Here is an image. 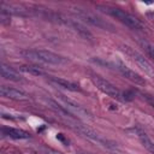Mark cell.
I'll return each instance as SVG.
<instances>
[{
    "label": "cell",
    "instance_id": "9a60e30c",
    "mask_svg": "<svg viewBox=\"0 0 154 154\" xmlns=\"http://www.w3.org/2000/svg\"><path fill=\"white\" fill-rule=\"evenodd\" d=\"M0 71H1V77H4L5 79H8V81H14V82H18L22 79V76L19 75L18 71H16L14 69L2 64L1 67H0Z\"/></svg>",
    "mask_w": 154,
    "mask_h": 154
},
{
    "label": "cell",
    "instance_id": "e0dca14e",
    "mask_svg": "<svg viewBox=\"0 0 154 154\" xmlns=\"http://www.w3.org/2000/svg\"><path fill=\"white\" fill-rule=\"evenodd\" d=\"M138 43L143 48V51L146 52V54L154 60V46L150 42H148L147 40H144V38H140L138 40Z\"/></svg>",
    "mask_w": 154,
    "mask_h": 154
},
{
    "label": "cell",
    "instance_id": "5b68a950",
    "mask_svg": "<svg viewBox=\"0 0 154 154\" xmlns=\"http://www.w3.org/2000/svg\"><path fill=\"white\" fill-rule=\"evenodd\" d=\"M90 79H91V82L94 83V85H95L99 90H101L103 94L111 96L112 99H116V100H119V101H124V100H123V94H122V91H120L119 89H117V88H116L112 83H109L107 79L102 78V77L99 76V75H91Z\"/></svg>",
    "mask_w": 154,
    "mask_h": 154
},
{
    "label": "cell",
    "instance_id": "5bb4252c",
    "mask_svg": "<svg viewBox=\"0 0 154 154\" xmlns=\"http://www.w3.org/2000/svg\"><path fill=\"white\" fill-rule=\"evenodd\" d=\"M1 132L11 138L14 140H23V138H29V132L22 130V129H16V128H7L4 126L1 128Z\"/></svg>",
    "mask_w": 154,
    "mask_h": 154
},
{
    "label": "cell",
    "instance_id": "30bf717a",
    "mask_svg": "<svg viewBox=\"0 0 154 154\" xmlns=\"http://www.w3.org/2000/svg\"><path fill=\"white\" fill-rule=\"evenodd\" d=\"M0 94H1V96L12 99V100H26L28 99V94L24 93L23 90L12 88V87H7V85L0 87Z\"/></svg>",
    "mask_w": 154,
    "mask_h": 154
},
{
    "label": "cell",
    "instance_id": "2e32d148",
    "mask_svg": "<svg viewBox=\"0 0 154 154\" xmlns=\"http://www.w3.org/2000/svg\"><path fill=\"white\" fill-rule=\"evenodd\" d=\"M18 70L22 71V72L32 75V76H43V75H46L45 71H43L41 67L34 66V65H22V66L18 67Z\"/></svg>",
    "mask_w": 154,
    "mask_h": 154
},
{
    "label": "cell",
    "instance_id": "7a4b0ae2",
    "mask_svg": "<svg viewBox=\"0 0 154 154\" xmlns=\"http://www.w3.org/2000/svg\"><path fill=\"white\" fill-rule=\"evenodd\" d=\"M97 10H100L101 12L107 13V14H109V16L117 18L118 20H120L122 23H124L126 26H129V28L132 29V30H143V29H144L143 24H142L137 18H135L134 16H131L130 13H128V12L120 10V8L99 5V6H97Z\"/></svg>",
    "mask_w": 154,
    "mask_h": 154
},
{
    "label": "cell",
    "instance_id": "4fadbf2b",
    "mask_svg": "<svg viewBox=\"0 0 154 154\" xmlns=\"http://www.w3.org/2000/svg\"><path fill=\"white\" fill-rule=\"evenodd\" d=\"M132 131H134V134L138 137V140H140V142L142 143V146L148 150V152H150L152 154H154V143H153V141L149 138V136L146 134V132H143L141 129H132Z\"/></svg>",
    "mask_w": 154,
    "mask_h": 154
},
{
    "label": "cell",
    "instance_id": "52a82bcc",
    "mask_svg": "<svg viewBox=\"0 0 154 154\" xmlns=\"http://www.w3.org/2000/svg\"><path fill=\"white\" fill-rule=\"evenodd\" d=\"M58 97L64 102V107L71 113V114H76L78 118H83V119H87V118H91V114L85 109L83 108L79 103H77L76 101H73L72 99L70 97H66L65 95H58Z\"/></svg>",
    "mask_w": 154,
    "mask_h": 154
},
{
    "label": "cell",
    "instance_id": "277c9868",
    "mask_svg": "<svg viewBox=\"0 0 154 154\" xmlns=\"http://www.w3.org/2000/svg\"><path fill=\"white\" fill-rule=\"evenodd\" d=\"M49 19H57L58 23L60 24H64L65 26L70 28L71 30H73L75 32H77L81 37L85 38V40H91L93 38V35L91 32L77 19H73V18H70L65 14H61V13H51L48 14Z\"/></svg>",
    "mask_w": 154,
    "mask_h": 154
},
{
    "label": "cell",
    "instance_id": "ac0fdd59",
    "mask_svg": "<svg viewBox=\"0 0 154 154\" xmlns=\"http://www.w3.org/2000/svg\"><path fill=\"white\" fill-rule=\"evenodd\" d=\"M141 96H142L143 100H146L147 103H149L154 108V96H152V95H149L147 93H141Z\"/></svg>",
    "mask_w": 154,
    "mask_h": 154
},
{
    "label": "cell",
    "instance_id": "6da1fadb",
    "mask_svg": "<svg viewBox=\"0 0 154 154\" xmlns=\"http://www.w3.org/2000/svg\"><path fill=\"white\" fill-rule=\"evenodd\" d=\"M19 54L29 60L32 61H40L49 65H65L69 63V59L65 57H61L59 54H55L45 49H23L19 52Z\"/></svg>",
    "mask_w": 154,
    "mask_h": 154
},
{
    "label": "cell",
    "instance_id": "8fae6325",
    "mask_svg": "<svg viewBox=\"0 0 154 154\" xmlns=\"http://www.w3.org/2000/svg\"><path fill=\"white\" fill-rule=\"evenodd\" d=\"M48 81L51 84H53L55 87H59V88H63V89H66L70 91H79V87L76 83H72L67 79H64L60 77H49Z\"/></svg>",
    "mask_w": 154,
    "mask_h": 154
},
{
    "label": "cell",
    "instance_id": "9c48e42d",
    "mask_svg": "<svg viewBox=\"0 0 154 154\" xmlns=\"http://www.w3.org/2000/svg\"><path fill=\"white\" fill-rule=\"evenodd\" d=\"M117 69H118V71H119L126 79L131 81L132 83L138 84V85H144V84H146V81H144V78H143L141 75H138L137 72H135V71L131 70L130 67L125 66L123 63L118 61V63H117Z\"/></svg>",
    "mask_w": 154,
    "mask_h": 154
},
{
    "label": "cell",
    "instance_id": "ffe728a7",
    "mask_svg": "<svg viewBox=\"0 0 154 154\" xmlns=\"http://www.w3.org/2000/svg\"><path fill=\"white\" fill-rule=\"evenodd\" d=\"M46 153H47V154H63V153L57 152V150H53V149H47V150H46Z\"/></svg>",
    "mask_w": 154,
    "mask_h": 154
},
{
    "label": "cell",
    "instance_id": "3957f363",
    "mask_svg": "<svg viewBox=\"0 0 154 154\" xmlns=\"http://www.w3.org/2000/svg\"><path fill=\"white\" fill-rule=\"evenodd\" d=\"M71 13H73L77 19H79L81 22L83 23H87L89 25H93V26H96V28H100V29H105V30H113V25L108 22H106L105 19L97 17L96 14L87 11V10H83V8H79V7H71Z\"/></svg>",
    "mask_w": 154,
    "mask_h": 154
},
{
    "label": "cell",
    "instance_id": "8992f818",
    "mask_svg": "<svg viewBox=\"0 0 154 154\" xmlns=\"http://www.w3.org/2000/svg\"><path fill=\"white\" fill-rule=\"evenodd\" d=\"M122 51H123L124 53H126V54L131 58V60L135 61V63L137 64V66L141 67V70H143L148 76L154 77V67L152 66V64H150L143 55H141L137 51H135L134 48H131V47H129V46H126V45H123V46H122Z\"/></svg>",
    "mask_w": 154,
    "mask_h": 154
},
{
    "label": "cell",
    "instance_id": "d6986e66",
    "mask_svg": "<svg viewBox=\"0 0 154 154\" xmlns=\"http://www.w3.org/2000/svg\"><path fill=\"white\" fill-rule=\"evenodd\" d=\"M123 94V100L124 101H131L132 99H134V94L131 93V91H124V93H122Z\"/></svg>",
    "mask_w": 154,
    "mask_h": 154
},
{
    "label": "cell",
    "instance_id": "7c38bea8",
    "mask_svg": "<svg viewBox=\"0 0 154 154\" xmlns=\"http://www.w3.org/2000/svg\"><path fill=\"white\" fill-rule=\"evenodd\" d=\"M0 8H1V13L4 14H17V16H28V12L25 8L13 5V4H5L1 2L0 4Z\"/></svg>",
    "mask_w": 154,
    "mask_h": 154
},
{
    "label": "cell",
    "instance_id": "ba28073f",
    "mask_svg": "<svg viewBox=\"0 0 154 154\" xmlns=\"http://www.w3.org/2000/svg\"><path fill=\"white\" fill-rule=\"evenodd\" d=\"M70 125H71L75 130H77V131L81 132L82 135H84L85 137H88V138H90V140H93V141H95V142H97V143H100V144L111 147L109 144H107V141H106L105 138H102V137H101L100 135H97L95 131H93L91 129H89L87 125H83V124L77 123V122H71Z\"/></svg>",
    "mask_w": 154,
    "mask_h": 154
},
{
    "label": "cell",
    "instance_id": "44dd1931",
    "mask_svg": "<svg viewBox=\"0 0 154 154\" xmlns=\"http://www.w3.org/2000/svg\"><path fill=\"white\" fill-rule=\"evenodd\" d=\"M81 154H90V153H85V152H81Z\"/></svg>",
    "mask_w": 154,
    "mask_h": 154
}]
</instances>
